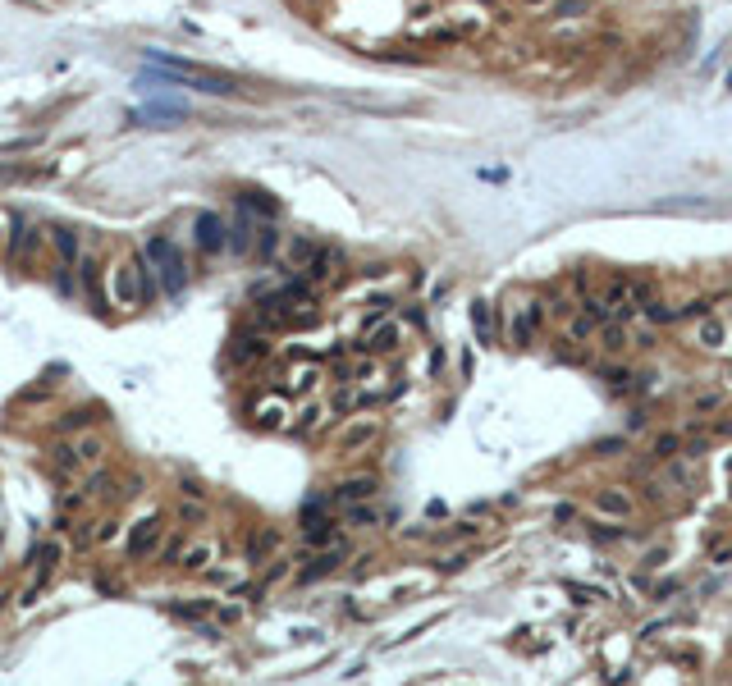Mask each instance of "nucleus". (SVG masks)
Instances as JSON below:
<instances>
[{"label":"nucleus","mask_w":732,"mask_h":686,"mask_svg":"<svg viewBox=\"0 0 732 686\" xmlns=\"http://www.w3.org/2000/svg\"><path fill=\"white\" fill-rule=\"evenodd\" d=\"M147 261H156L165 293H170V297L184 293V284H188V266H184V252H179L174 243H170V238H147Z\"/></svg>","instance_id":"1"},{"label":"nucleus","mask_w":732,"mask_h":686,"mask_svg":"<svg viewBox=\"0 0 732 686\" xmlns=\"http://www.w3.org/2000/svg\"><path fill=\"white\" fill-rule=\"evenodd\" d=\"M161 535H165V522H161V512H152V517H143V522H133V531H129V558H147V554H156L161 549Z\"/></svg>","instance_id":"2"},{"label":"nucleus","mask_w":732,"mask_h":686,"mask_svg":"<svg viewBox=\"0 0 732 686\" xmlns=\"http://www.w3.org/2000/svg\"><path fill=\"white\" fill-rule=\"evenodd\" d=\"M375 476H352V480H343V485H334V494H330V503L334 508H352V503H366V499H375Z\"/></svg>","instance_id":"3"},{"label":"nucleus","mask_w":732,"mask_h":686,"mask_svg":"<svg viewBox=\"0 0 732 686\" xmlns=\"http://www.w3.org/2000/svg\"><path fill=\"white\" fill-rule=\"evenodd\" d=\"M343 554H348V549H343V540L334 549H320L316 558H307V567L302 572H298V586H311V581H320V577H330V572H334V567L343 563Z\"/></svg>","instance_id":"4"},{"label":"nucleus","mask_w":732,"mask_h":686,"mask_svg":"<svg viewBox=\"0 0 732 686\" xmlns=\"http://www.w3.org/2000/svg\"><path fill=\"white\" fill-rule=\"evenodd\" d=\"M266 352H270V338L257 334V329H243V334L229 343V361H234V366H247V361L266 357Z\"/></svg>","instance_id":"5"},{"label":"nucleus","mask_w":732,"mask_h":686,"mask_svg":"<svg viewBox=\"0 0 732 686\" xmlns=\"http://www.w3.org/2000/svg\"><path fill=\"white\" fill-rule=\"evenodd\" d=\"M225 243H229V229H225V220L211 215V211H202V215H197V247H202V252H220Z\"/></svg>","instance_id":"6"},{"label":"nucleus","mask_w":732,"mask_h":686,"mask_svg":"<svg viewBox=\"0 0 732 686\" xmlns=\"http://www.w3.org/2000/svg\"><path fill=\"white\" fill-rule=\"evenodd\" d=\"M540 316H545V307H540V302H526L522 311L513 316V329H508V338H513L517 348H526V343L536 338V325H540Z\"/></svg>","instance_id":"7"},{"label":"nucleus","mask_w":732,"mask_h":686,"mask_svg":"<svg viewBox=\"0 0 732 686\" xmlns=\"http://www.w3.org/2000/svg\"><path fill=\"white\" fill-rule=\"evenodd\" d=\"M398 334H403V329L393 325V320H371V325H366V338H361V348H366V352H393V348H398Z\"/></svg>","instance_id":"8"},{"label":"nucleus","mask_w":732,"mask_h":686,"mask_svg":"<svg viewBox=\"0 0 732 686\" xmlns=\"http://www.w3.org/2000/svg\"><path fill=\"white\" fill-rule=\"evenodd\" d=\"M78 284H83V293H88L92 311H101V316H106L110 307H106V293H101V266L92 261V256H83V266H78Z\"/></svg>","instance_id":"9"},{"label":"nucleus","mask_w":732,"mask_h":686,"mask_svg":"<svg viewBox=\"0 0 732 686\" xmlns=\"http://www.w3.org/2000/svg\"><path fill=\"white\" fill-rule=\"evenodd\" d=\"M595 512H604V517H632V494L618 490V485L595 490Z\"/></svg>","instance_id":"10"},{"label":"nucleus","mask_w":732,"mask_h":686,"mask_svg":"<svg viewBox=\"0 0 732 686\" xmlns=\"http://www.w3.org/2000/svg\"><path fill=\"white\" fill-rule=\"evenodd\" d=\"M471 329H476V343H494V302L485 297L471 302Z\"/></svg>","instance_id":"11"},{"label":"nucleus","mask_w":732,"mask_h":686,"mask_svg":"<svg viewBox=\"0 0 732 686\" xmlns=\"http://www.w3.org/2000/svg\"><path fill=\"white\" fill-rule=\"evenodd\" d=\"M334 266H339V252L320 247L316 256H311V266H307V279H311V284H325V279H334Z\"/></svg>","instance_id":"12"},{"label":"nucleus","mask_w":732,"mask_h":686,"mask_svg":"<svg viewBox=\"0 0 732 686\" xmlns=\"http://www.w3.org/2000/svg\"><path fill=\"white\" fill-rule=\"evenodd\" d=\"M371 439H375V421H357V425H348V430L339 435V448L343 453H357V448L371 444Z\"/></svg>","instance_id":"13"},{"label":"nucleus","mask_w":732,"mask_h":686,"mask_svg":"<svg viewBox=\"0 0 732 686\" xmlns=\"http://www.w3.org/2000/svg\"><path fill=\"white\" fill-rule=\"evenodd\" d=\"M302 545L307 549H334V545H339L334 522H320V526H311V531H302Z\"/></svg>","instance_id":"14"},{"label":"nucleus","mask_w":732,"mask_h":686,"mask_svg":"<svg viewBox=\"0 0 732 686\" xmlns=\"http://www.w3.org/2000/svg\"><path fill=\"white\" fill-rule=\"evenodd\" d=\"M275 545H279V535H275V531H257L247 540V563H266V554H275Z\"/></svg>","instance_id":"15"},{"label":"nucleus","mask_w":732,"mask_h":686,"mask_svg":"<svg viewBox=\"0 0 732 686\" xmlns=\"http://www.w3.org/2000/svg\"><path fill=\"white\" fill-rule=\"evenodd\" d=\"M211 558H215V545H188L184 558H179V567H188V572H202Z\"/></svg>","instance_id":"16"},{"label":"nucleus","mask_w":732,"mask_h":686,"mask_svg":"<svg viewBox=\"0 0 732 686\" xmlns=\"http://www.w3.org/2000/svg\"><path fill=\"white\" fill-rule=\"evenodd\" d=\"M723 338H728V329H723V320H714V316H705L700 320V348H723Z\"/></svg>","instance_id":"17"},{"label":"nucleus","mask_w":732,"mask_h":686,"mask_svg":"<svg viewBox=\"0 0 732 686\" xmlns=\"http://www.w3.org/2000/svg\"><path fill=\"white\" fill-rule=\"evenodd\" d=\"M92 421H97V407H78V412H65V416H60V430H65V435H69V430H74V435H83Z\"/></svg>","instance_id":"18"},{"label":"nucleus","mask_w":732,"mask_h":686,"mask_svg":"<svg viewBox=\"0 0 732 686\" xmlns=\"http://www.w3.org/2000/svg\"><path fill=\"white\" fill-rule=\"evenodd\" d=\"M65 540H42V549H37V558H42V572H55V567L65 563Z\"/></svg>","instance_id":"19"},{"label":"nucleus","mask_w":732,"mask_h":686,"mask_svg":"<svg viewBox=\"0 0 732 686\" xmlns=\"http://www.w3.org/2000/svg\"><path fill=\"white\" fill-rule=\"evenodd\" d=\"M581 311H586V316L595 320V325H609V320H613V307L604 302V297H595V293H586V297H581Z\"/></svg>","instance_id":"20"},{"label":"nucleus","mask_w":732,"mask_h":686,"mask_svg":"<svg viewBox=\"0 0 732 686\" xmlns=\"http://www.w3.org/2000/svg\"><path fill=\"white\" fill-rule=\"evenodd\" d=\"M55 471L69 476V471H83V457H78L74 444H55Z\"/></svg>","instance_id":"21"},{"label":"nucleus","mask_w":732,"mask_h":686,"mask_svg":"<svg viewBox=\"0 0 732 686\" xmlns=\"http://www.w3.org/2000/svg\"><path fill=\"white\" fill-rule=\"evenodd\" d=\"M74 448H78V457H83V467H88V462H97V457L106 453V439L101 435H78Z\"/></svg>","instance_id":"22"},{"label":"nucleus","mask_w":732,"mask_h":686,"mask_svg":"<svg viewBox=\"0 0 732 686\" xmlns=\"http://www.w3.org/2000/svg\"><path fill=\"white\" fill-rule=\"evenodd\" d=\"M247 243H252V220H247V211L238 206V220H234V234H229V247H234V252H247Z\"/></svg>","instance_id":"23"},{"label":"nucleus","mask_w":732,"mask_h":686,"mask_svg":"<svg viewBox=\"0 0 732 686\" xmlns=\"http://www.w3.org/2000/svg\"><path fill=\"white\" fill-rule=\"evenodd\" d=\"M343 517L352 526H380V508H371V503H352V508H343Z\"/></svg>","instance_id":"24"},{"label":"nucleus","mask_w":732,"mask_h":686,"mask_svg":"<svg viewBox=\"0 0 732 686\" xmlns=\"http://www.w3.org/2000/svg\"><path fill=\"white\" fill-rule=\"evenodd\" d=\"M600 338H604V352H623V348H627V329L618 325V320L600 325Z\"/></svg>","instance_id":"25"},{"label":"nucleus","mask_w":732,"mask_h":686,"mask_svg":"<svg viewBox=\"0 0 732 686\" xmlns=\"http://www.w3.org/2000/svg\"><path fill=\"white\" fill-rule=\"evenodd\" d=\"M238 206H243V211H261V215H279V206H275L266 193H243Z\"/></svg>","instance_id":"26"},{"label":"nucleus","mask_w":732,"mask_h":686,"mask_svg":"<svg viewBox=\"0 0 732 686\" xmlns=\"http://www.w3.org/2000/svg\"><path fill=\"white\" fill-rule=\"evenodd\" d=\"M563 590H568V595H577L581 604H600V599H609V590H600V586H581V581H563Z\"/></svg>","instance_id":"27"},{"label":"nucleus","mask_w":732,"mask_h":686,"mask_svg":"<svg viewBox=\"0 0 732 686\" xmlns=\"http://www.w3.org/2000/svg\"><path fill=\"white\" fill-rule=\"evenodd\" d=\"M678 453H682V435H673V430H668V435L655 439V457H659V462H673Z\"/></svg>","instance_id":"28"},{"label":"nucleus","mask_w":732,"mask_h":686,"mask_svg":"<svg viewBox=\"0 0 732 686\" xmlns=\"http://www.w3.org/2000/svg\"><path fill=\"white\" fill-rule=\"evenodd\" d=\"M55 247H60V256H65V266H69V261L78 256V247H83V243H78L74 229H55Z\"/></svg>","instance_id":"29"},{"label":"nucleus","mask_w":732,"mask_h":686,"mask_svg":"<svg viewBox=\"0 0 732 686\" xmlns=\"http://www.w3.org/2000/svg\"><path fill=\"white\" fill-rule=\"evenodd\" d=\"M316 252H320V247H316L311 238H293V247H288V261H293V266H311V256H316Z\"/></svg>","instance_id":"30"},{"label":"nucleus","mask_w":732,"mask_h":686,"mask_svg":"<svg viewBox=\"0 0 732 686\" xmlns=\"http://www.w3.org/2000/svg\"><path fill=\"white\" fill-rule=\"evenodd\" d=\"M257 425H270V430H275V425H284V407H279V403L257 407Z\"/></svg>","instance_id":"31"},{"label":"nucleus","mask_w":732,"mask_h":686,"mask_svg":"<svg viewBox=\"0 0 732 686\" xmlns=\"http://www.w3.org/2000/svg\"><path fill=\"white\" fill-rule=\"evenodd\" d=\"M645 316L655 320V325H673V320H678V311H673V307H664V302H645Z\"/></svg>","instance_id":"32"},{"label":"nucleus","mask_w":732,"mask_h":686,"mask_svg":"<svg viewBox=\"0 0 732 686\" xmlns=\"http://www.w3.org/2000/svg\"><path fill=\"white\" fill-rule=\"evenodd\" d=\"M184 549H188V540H184V535L165 540V545H161V563H179V558H184Z\"/></svg>","instance_id":"33"},{"label":"nucleus","mask_w":732,"mask_h":686,"mask_svg":"<svg viewBox=\"0 0 732 686\" xmlns=\"http://www.w3.org/2000/svg\"><path fill=\"white\" fill-rule=\"evenodd\" d=\"M705 316H710V302H705V297H696V302H687L678 311V320H705Z\"/></svg>","instance_id":"34"},{"label":"nucleus","mask_w":732,"mask_h":686,"mask_svg":"<svg viewBox=\"0 0 732 686\" xmlns=\"http://www.w3.org/2000/svg\"><path fill=\"white\" fill-rule=\"evenodd\" d=\"M37 170H23V165H0V183H14V179H33Z\"/></svg>","instance_id":"35"},{"label":"nucleus","mask_w":732,"mask_h":686,"mask_svg":"<svg viewBox=\"0 0 732 686\" xmlns=\"http://www.w3.org/2000/svg\"><path fill=\"white\" fill-rule=\"evenodd\" d=\"M179 517H184V522H206V508H202L197 499H188L184 508H179Z\"/></svg>","instance_id":"36"},{"label":"nucleus","mask_w":732,"mask_h":686,"mask_svg":"<svg viewBox=\"0 0 732 686\" xmlns=\"http://www.w3.org/2000/svg\"><path fill=\"white\" fill-rule=\"evenodd\" d=\"M316 380H320V370H316V366H307V370H298V375H293V389H311Z\"/></svg>","instance_id":"37"},{"label":"nucleus","mask_w":732,"mask_h":686,"mask_svg":"<svg viewBox=\"0 0 732 686\" xmlns=\"http://www.w3.org/2000/svg\"><path fill=\"white\" fill-rule=\"evenodd\" d=\"M403 325L421 329V325H426V311H421V307H416V302H412V307H403Z\"/></svg>","instance_id":"38"},{"label":"nucleus","mask_w":732,"mask_h":686,"mask_svg":"<svg viewBox=\"0 0 732 686\" xmlns=\"http://www.w3.org/2000/svg\"><path fill=\"white\" fill-rule=\"evenodd\" d=\"M55 284H60V293H65V297H74V293H78V284L69 279V266H60V270H55Z\"/></svg>","instance_id":"39"},{"label":"nucleus","mask_w":732,"mask_h":686,"mask_svg":"<svg viewBox=\"0 0 732 686\" xmlns=\"http://www.w3.org/2000/svg\"><path fill=\"white\" fill-rule=\"evenodd\" d=\"M467 563H471L467 554H448V558H439V572H462Z\"/></svg>","instance_id":"40"},{"label":"nucleus","mask_w":732,"mask_h":686,"mask_svg":"<svg viewBox=\"0 0 732 686\" xmlns=\"http://www.w3.org/2000/svg\"><path fill=\"white\" fill-rule=\"evenodd\" d=\"M115 535H120V526H115V522H97V535H92V540H97V545H110Z\"/></svg>","instance_id":"41"},{"label":"nucleus","mask_w":732,"mask_h":686,"mask_svg":"<svg viewBox=\"0 0 732 686\" xmlns=\"http://www.w3.org/2000/svg\"><path fill=\"white\" fill-rule=\"evenodd\" d=\"M600 375H604V380L613 384V389H627V380H632V375H627V370H613V366H604Z\"/></svg>","instance_id":"42"},{"label":"nucleus","mask_w":732,"mask_h":686,"mask_svg":"<svg viewBox=\"0 0 732 686\" xmlns=\"http://www.w3.org/2000/svg\"><path fill=\"white\" fill-rule=\"evenodd\" d=\"M590 334H595V320H590V316L572 320V338H590Z\"/></svg>","instance_id":"43"},{"label":"nucleus","mask_w":732,"mask_h":686,"mask_svg":"<svg viewBox=\"0 0 732 686\" xmlns=\"http://www.w3.org/2000/svg\"><path fill=\"white\" fill-rule=\"evenodd\" d=\"M549 10L554 14H577V10H586V0H554Z\"/></svg>","instance_id":"44"},{"label":"nucleus","mask_w":732,"mask_h":686,"mask_svg":"<svg viewBox=\"0 0 732 686\" xmlns=\"http://www.w3.org/2000/svg\"><path fill=\"white\" fill-rule=\"evenodd\" d=\"M279 577H288V563H284V558H275V563L266 567V586H270V581H279Z\"/></svg>","instance_id":"45"},{"label":"nucleus","mask_w":732,"mask_h":686,"mask_svg":"<svg viewBox=\"0 0 732 686\" xmlns=\"http://www.w3.org/2000/svg\"><path fill=\"white\" fill-rule=\"evenodd\" d=\"M590 535H595V540H604V545H609V540H623L627 531H613V526H590Z\"/></svg>","instance_id":"46"},{"label":"nucleus","mask_w":732,"mask_h":686,"mask_svg":"<svg viewBox=\"0 0 732 686\" xmlns=\"http://www.w3.org/2000/svg\"><path fill=\"white\" fill-rule=\"evenodd\" d=\"M618 448H623V439H600V444H595V453H600V457H613Z\"/></svg>","instance_id":"47"},{"label":"nucleus","mask_w":732,"mask_h":686,"mask_svg":"<svg viewBox=\"0 0 732 686\" xmlns=\"http://www.w3.org/2000/svg\"><path fill=\"white\" fill-rule=\"evenodd\" d=\"M257 247H261V256H270V252H275V229L261 224V243H257Z\"/></svg>","instance_id":"48"},{"label":"nucleus","mask_w":732,"mask_h":686,"mask_svg":"<svg viewBox=\"0 0 732 686\" xmlns=\"http://www.w3.org/2000/svg\"><path fill=\"white\" fill-rule=\"evenodd\" d=\"M678 590H682L678 581H659V586H655V599H668V595H678Z\"/></svg>","instance_id":"49"},{"label":"nucleus","mask_w":732,"mask_h":686,"mask_svg":"<svg viewBox=\"0 0 732 686\" xmlns=\"http://www.w3.org/2000/svg\"><path fill=\"white\" fill-rule=\"evenodd\" d=\"M471 535H476V522H458L453 526V540H471Z\"/></svg>","instance_id":"50"},{"label":"nucleus","mask_w":732,"mask_h":686,"mask_svg":"<svg viewBox=\"0 0 732 686\" xmlns=\"http://www.w3.org/2000/svg\"><path fill=\"white\" fill-rule=\"evenodd\" d=\"M215 613H220V622H238V618H243L238 604H225V609H215Z\"/></svg>","instance_id":"51"},{"label":"nucleus","mask_w":732,"mask_h":686,"mask_svg":"<svg viewBox=\"0 0 732 686\" xmlns=\"http://www.w3.org/2000/svg\"><path fill=\"white\" fill-rule=\"evenodd\" d=\"M554 522H572V503H558V508H554Z\"/></svg>","instance_id":"52"},{"label":"nucleus","mask_w":732,"mask_h":686,"mask_svg":"<svg viewBox=\"0 0 732 686\" xmlns=\"http://www.w3.org/2000/svg\"><path fill=\"white\" fill-rule=\"evenodd\" d=\"M526 10H545V5H554V0H522Z\"/></svg>","instance_id":"53"},{"label":"nucleus","mask_w":732,"mask_h":686,"mask_svg":"<svg viewBox=\"0 0 732 686\" xmlns=\"http://www.w3.org/2000/svg\"><path fill=\"white\" fill-rule=\"evenodd\" d=\"M302 5H320V0H302Z\"/></svg>","instance_id":"54"},{"label":"nucleus","mask_w":732,"mask_h":686,"mask_svg":"<svg viewBox=\"0 0 732 686\" xmlns=\"http://www.w3.org/2000/svg\"><path fill=\"white\" fill-rule=\"evenodd\" d=\"M728 92H732V74H728Z\"/></svg>","instance_id":"55"},{"label":"nucleus","mask_w":732,"mask_h":686,"mask_svg":"<svg viewBox=\"0 0 732 686\" xmlns=\"http://www.w3.org/2000/svg\"><path fill=\"white\" fill-rule=\"evenodd\" d=\"M728 375H732V366H728Z\"/></svg>","instance_id":"56"}]
</instances>
